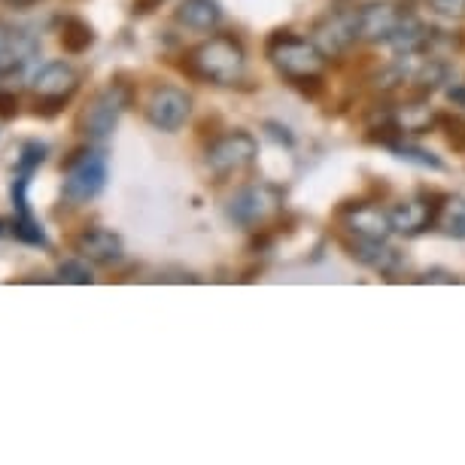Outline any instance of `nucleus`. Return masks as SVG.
I'll return each instance as SVG.
<instances>
[{
  "label": "nucleus",
  "instance_id": "nucleus-32",
  "mask_svg": "<svg viewBox=\"0 0 465 465\" xmlns=\"http://www.w3.org/2000/svg\"><path fill=\"white\" fill-rule=\"evenodd\" d=\"M4 225H6V223H4V219H0V232H4Z\"/></svg>",
  "mask_w": 465,
  "mask_h": 465
},
{
  "label": "nucleus",
  "instance_id": "nucleus-15",
  "mask_svg": "<svg viewBox=\"0 0 465 465\" xmlns=\"http://www.w3.org/2000/svg\"><path fill=\"white\" fill-rule=\"evenodd\" d=\"M347 250H350V256H353L356 262H362L365 268L377 271V274H396V271L401 268L399 250L386 247V243H381V241L356 238V243H347Z\"/></svg>",
  "mask_w": 465,
  "mask_h": 465
},
{
  "label": "nucleus",
  "instance_id": "nucleus-23",
  "mask_svg": "<svg viewBox=\"0 0 465 465\" xmlns=\"http://www.w3.org/2000/svg\"><path fill=\"white\" fill-rule=\"evenodd\" d=\"M438 125L444 128L447 146H450L453 153H465V119L450 116V113H441V116H438Z\"/></svg>",
  "mask_w": 465,
  "mask_h": 465
},
{
  "label": "nucleus",
  "instance_id": "nucleus-18",
  "mask_svg": "<svg viewBox=\"0 0 465 465\" xmlns=\"http://www.w3.org/2000/svg\"><path fill=\"white\" fill-rule=\"evenodd\" d=\"M438 228L453 241H465V198L462 195H453V198H444V204L438 207Z\"/></svg>",
  "mask_w": 465,
  "mask_h": 465
},
{
  "label": "nucleus",
  "instance_id": "nucleus-2",
  "mask_svg": "<svg viewBox=\"0 0 465 465\" xmlns=\"http://www.w3.org/2000/svg\"><path fill=\"white\" fill-rule=\"evenodd\" d=\"M265 55L277 67L280 76L292 80L295 85L322 74L326 67V52L313 40L298 37L292 31H274L265 43Z\"/></svg>",
  "mask_w": 465,
  "mask_h": 465
},
{
  "label": "nucleus",
  "instance_id": "nucleus-29",
  "mask_svg": "<svg viewBox=\"0 0 465 465\" xmlns=\"http://www.w3.org/2000/svg\"><path fill=\"white\" fill-rule=\"evenodd\" d=\"M450 101L456 104V107H465V85H453V89H450Z\"/></svg>",
  "mask_w": 465,
  "mask_h": 465
},
{
  "label": "nucleus",
  "instance_id": "nucleus-8",
  "mask_svg": "<svg viewBox=\"0 0 465 465\" xmlns=\"http://www.w3.org/2000/svg\"><path fill=\"white\" fill-rule=\"evenodd\" d=\"M280 201H283L280 189L268 186V183L247 186V189H241L232 201H228V219L243 225V228L262 225L265 219H271L280 210Z\"/></svg>",
  "mask_w": 465,
  "mask_h": 465
},
{
  "label": "nucleus",
  "instance_id": "nucleus-14",
  "mask_svg": "<svg viewBox=\"0 0 465 465\" xmlns=\"http://www.w3.org/2000/svg\"><path fill=\"white\" fill-rule=\"evenodd\" d=\"M347 228H350V234H356V238H362V241L386 243V238L392 234V219L377 204H356L347 216Z\"/></svg>",
  "mask_w": 465,
  "mask_h": 465
},
{
  "label": "nucleus",
  "instance_id": "nucleus-27",
  "mask_svg": "<svg viewBox=\"0 0 465 465\" xmlns=\"http://www.w3.org/2000/svg\"><path fill=\"white\" fill-rule=\"evenodd\" d=\"M162 6V0H134L131 4V13L134 15H149V13H155Z\"/></svg>",
  "mask_w": 465,
  "mask_h": 465
},
{
  "label": "nucleus",
  "instance_id": "nucleus-5",
  "mask_svg": "<svg viewBox=\"0 0 465 465\" xmlns=\"http://www.w3.org/2000/svg\"><path fill=\"white\" fill-rule=\"evenodd\" d=\"M359 10L356 0H331L329 10L313 25V43L326 52V58L344 55L359 40Z\"/></svg>",
  "mask_w": 465,
  "mask_h": 465
},
{
  "label": "nucleus",
  "instance_id": "nucleus-31",
  "mask_svg": "<svg viewBox=\"0 0 465 465\" xmlns=\"http://www.w3.org/2000/svg\"><path fill=\"white\" fill-rule=\"evenodd\" d=\"M399 4H405V6H414V4H417V0H399Z\"/></svg>",
  "mask_w": 465,
  "mask_h": 465
},
{
  "label": "nucleus",
  "instance_id": "nucleus-17",
  "mask_svg": "<svg viewBox=\"0 0 465 465\" xmlns=\"http://www.w3.org/2000/svg\"><path fill=\"white\" fill-rule=\"evenodd\" d=\"M58 43H61V49H64L67 55H83V52H89L94 46V28L89 22L70 15V19H64V25H61Z\"/></svg>",
  "mask_w": 465,
  "mask_h": 465
},
{
  "label": "nucleus",
  "instance_id": "nucleus-22",
  "mask_svg": "<svg viewBox=\"0 0 465 465\" xmlns=\"http://www.w3.org/2000/svg\"><path fill=\"white\" fill-rule=\"evenodd\" d=\"M58 280L61 283H76V286H89L92 283V268L85 265V259H67L58 265Z\"/></svg>",
  "mask_w": 465,
  "mask_h": 465
},
{
  "label": "nucleus",
  "instance_id": "nucleus-3",
  "mask_svg": "<svg viewBox=\"0 0 465 465\" xmlns=\"http://www.w3.org/2000/svg\"><path fill=\"white\" fill-rule=\"evenodd\" d=\"M61 171H64V198L74 204H89L107 186V153L80 146L61 162Z\"/></svg>",
  "mask_w": 465,
  "mask_h": 465
},
{
  "label": "nucleus",
  "instance_id": "nucleus-10",
  "mask_svg": "<svg viewBox=\"0 0 465 465\" xmlns=\"http://www.w3.org/2000/svg\"><path fill=\"white\" fill-rule=\"evenodd\" d=\"M411 6L390 4V0H374L359 10V40L365 43H390L408 19Z\"/></svg>",
  "mask_w": 465,
  "mask_h": 465
},
{
  "label": "nucleus",
  "instance_id": "nucleus-28",
  "mask_svg": "<svg viewBox=\"0 0 465 465\" xmlns=\"http://www.w3.org/2000/svg\"><path fill=\"white\" fill-rule=\"evenodd\" d=\"M429 283H456V277L450 274V271H441V268H435V271H426V277Z\"/></svg>",
  "mask_w": 465,
  "mask_h": 465
},
{
  "label": "nucleus",
  "instance_id": "nucleus-7",
  "mask_svg": "<svg viewBox=\"0 0 465 465\" xmlns=\"http://www.w3.org/2000/svg\"><path fill=\"white\" fill-rule=\"evenodd\" d=\"M259 155V143L250 131H228L207 146V171L216 180H228L247 171Z\"/></svg>",
  "mask_w": 465,
  "mask_h": 465
},
{
  "label": "nucleus",
  "instance_id": "nucleus-16",
  "mask_svg": "<svg viewBox=\"0 0 465 465\" xmlns=\"http://www.w3.org/2000/svg\"><path fill=\"white\" fill-rule=\"evenodd\" d=\"M173 15H177V22L183 28L213 31L216 25L223 22V6H219V0H180Z\"/></svg>",
  "mask_w": 465,
  "mask_h": 465
},
{
  "label": "nucleus",
  "instance_id": "nucleus-6",
  "mask_svg": "<svg viewBox=\"0 0 465 465\" xmlns=\"http://www.w3.org/2000/svg\"><path fill=\"white\" fill-rule=\"evenodd\" d=\"M134 101V89L131 83H110L107 89L98 92L92 98V104L85 107V113L80 116V131L89 140H107L119 125V116L131 107Z\"/></svg>",
  "mask_w": 465,
  "mask_h": 465
},
{
  "label": "nucleus",
  "instance_id": "nucleus-13",
  "mask_svg": "<svg viewBox=\"0 0 465 465\" xmlns=\"http://www.w3.org/2000/svg\"><path fill=\"white\" fill-rule=\"evenodd\" d=\"M438 207L441 204H429L423 198H411V201H401L390 210V219H392V232L405 234V238H417L423 234L429 225L438 219Z\"/></svg>",
  "mask_w": 465,
  "mask_h": 465
},
{
  "label": "nucleus",
  "instance_id": "nucleus-25",
  "mask_svg": "<svg viewBox=\"0 0 465 465\" xmlns=\"http://www.w3.org/2000/svg\"><path fill=\"white\" fill-rule=\"evenodd\" d=\"M19 116V94L10 89H0V119L10 122Z\"/></svg>",
  "mask_w": 465,
  "mask_h": 465
},
{
  "label": "nucleus",
  "instance_id": "nucleus-11",
  "mask_svg": "<svg viewBox=\"0 0 465 465\" xmlns=\"http://www.w3.org/2000/svg\"><path fill=\"white\" fill-rule=\"evenodd\" d=\"M74 250L85 262H94V265H116L125 256V243L110 228H85L80 238L74 241Z\"/></svg>",
  "mask_w": 465,
  "mask_h": 465
},
{
  "label": "nucleus",
  "instance_id": "nucleus-20",
  "mask_svg": "<svg viewBox=\"0 0 465 465\" xmlns=\"http://www.w3.org/2000/svg\"><path fill=\"white\" fill-rule=\"evenodd\" d=\"M392 153H396V159L417 164V168H426V171H444V162L438 159L435 153H429V149H420V146H411V143H396V146H392Z\"/></svg>",
  "mask_w": 465,
  "mask_h": 465
},
{
  "label": "nucleus",
  "instance_id": "nucleus-30",
  "mask_svg": "<svg viewBox=\"0 0 465 465\" xmlns=\"http://www.w3.org/2000/svg\"><path fill=\"white\" fill-rule=\"evenodd\" d=\"M6 6H15V10H28V6L40 4V0H4Z\"/></svg>",
  "mask_w": 465,
  "mask_h": 465
},
{
  "label": "nucleus",
  "instance_id": "nucleus-26",
  "mask_svg": "<svg viewBox=\"0 0 465 465\" xmlns=\"http://www.w3.org/2000/svg\"><path fill=\"white\" fill-rule=\"evenodd\" d=\"M268 134L277 140V143H286V146H292V134H289V128L286 125H280V122H268Z\"/></svg>",
  "mask_w": 465,
  "mask_h": 465
},
{
  "label": "nucleus",
  "instance_id": "nucleus-24",
  "mask_svg": "<svg viewBox=\"0 0 465 465\" xmlns=\"http://www.w3.org/2000/svg\"><path fill=\"white\" fill-rule=\"evenodd\" d=\"M429 4L444 19H456V22L465 19V0H429Z\"/></svg>",
  "mask_w": 465,
  "mask_h": 465
},
{
  "label": "nucleus",
  "instance_id": "nucleus-9",
  "mask_svg": "<svg viewBox=\"0 0 465 465\" xmlns=\"http://www.w3.org/2000/svg\"><path fill=\"white\" fill-rule=\"evenodd\" d=\"M192 116V94L177 85H159L146 101V119L159 131H180Z\"/></svg>",
  "mask_w": 465,
  "mask_h": 465
},
{
  "label": "nucleus",
  "instance_id": "nucleus-21",
  "mask_svg": "<svg viewBox=\"0 0 465 465\" xmlns=\"http://www.w3.org/2000/svg\"><path fill=\"white\" fill-rule=\"evenodd\" d=\"M46 162V143L40 140H28L19 149V159H15V171L13 173H25V177H34V171Z\"/></svg>",
  "mask_w": 465,
  "mask_h": 465
},
{
  "label": "nucleus",
  "instance_id": "nucleus-1",
  "mask_svg": "<svg viewBox=\"0 0 465 465\" xmlns=\"http://www.w3.org/2000/svg\"><path fill=\"white\" fill-rule=\"evenodd\" d=\"M243 67H247V52L234 34H216V37L198 43L183 61V70L189 76L213 85H234L243 76Z\"/></svg>",
  "mask_w": 465,
  "mask_h": 465
},
{
  "label": "nucleus",
  "instance_id": "nucleus-12",
  "mask_svg": "<svg viewBox=\"0 0 465 465\" xmlns=\"http://www.w3.org/2000/svg\"><path fill=\"white\" fill-rule=\"evenodd\" d=\"M37 40L31 34L0 22V76H13L37 55Z\"/></svg>",
  "mask_w": 465,
  "mask_h": 465
},
{
  "label": "nucleus",
  "instance_id": "nucleus-4",
  "mask_svg": "<svg viewBox=\"0 0 465 465\" xmlns=\"http://www.w3.org/2000/svg\"><path fill=\"white\" fill-rule=\"evenodd\" d=\"M76 92H80V74L67 61H49V64L37 70V76L31 83L34 113L43 119L58 116Z\"/></svg>",
  "mask_w": 465,
  "mask_h": 465
},
{
  "label": "nucleus",
  "instance_id": "nucleus-19",
  "mask_svg": "<svg viewBox=\"0 0 465 465\" xmlns=\"http://www.w3.org/2000/svg\"><path fill=\"white\" fill-rule=\"evenodd\" d=\"M13 234H15V241L28 243V247H43V250L49 247L46 232H43V225L37 223V219H34V213H28V216H15V219H13Z\"/></svg>",
  "mask_w": 465,
  "mask_h": 465
}]
</instances>
